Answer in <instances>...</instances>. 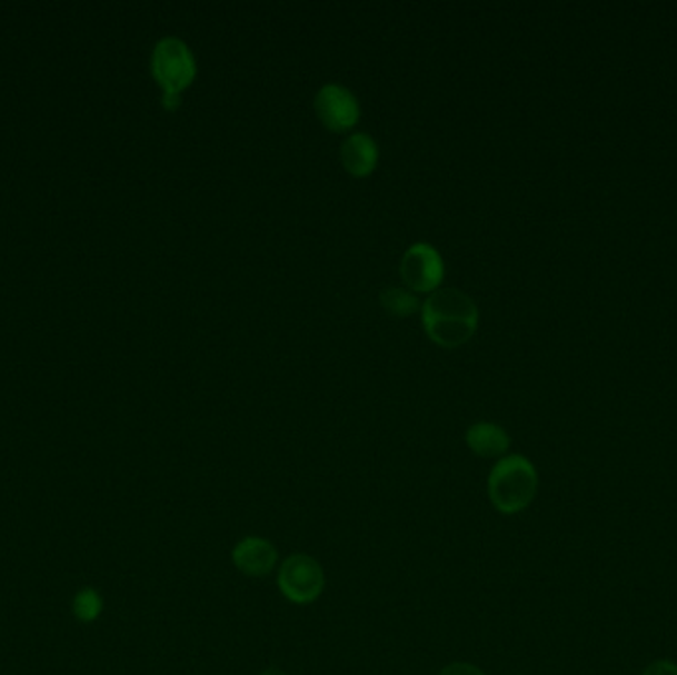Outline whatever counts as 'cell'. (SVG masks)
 Masks as SVG:
<instances>
[{
  "label": "cell",
  "mask_w": 677,
  "mask_h": 675,
  "mask_svg": "<svg viewBox=\"0 0 677 675\" xmlns=\"http://www.w3.org/2000/svg\"><path fill=\"white\" fill-rule=\"evenodd\" d=\"M479 311L476 301L456 288L432 291L422 306V324L432 341L442 347H458L478 329Z\"/></svg>",
  "instance_id": "1"
},
{
  "label": "cell",
  "mask_w": 677,
  "mask_h": 675,
  "mask_svg": "<svg viewBox=\"0 0 677 675\" xmlns=\"http://www.w3.org/2000/svg\"><path fill=\"white\" fill-rule=\"evenodd\" d=\"M539 489V474L534 461L521 454H507L496 461L488 476V496L501 515L525 512L534 504Z\"/></svg>",
  "instance_id": "2"
},
{
  "label": "cell",
  "mask_w": 677,
  "mask_h": 675,
  "mask_svg": "<svg viewBox=\"0 0 677 675\" xmlns=\"http://www.w3.org/2000/svg\"><path fill=\"white\" fill-rule=\"evenodd\" d=\"M151 72L163 90V98H181L197 76V60L185 40L165 37L155 44Z\"/></svg>",
  "instance_id": "3"
},
{
  "label": "cell",
  "mask_w": 677,
  "mask_h": 675,
  "mask_svg": "<svg viewBox=\"0 0 677 675\" xmlns=\"http://www.w3.org/2000/svg\"><path fill=\"white\" fill-rule=\"evenodd\" d=\"M278 586L286 600L291 604L316 603L326 590V570L316 557L308 553H293L283 558L278 567Z\"/></svg>",
  "instance_id": "4"
},
{
  "label": "cell",
  "mask_w": 677,
  "mask_h": 675,
  "mask_svg": "<svg viewBox=\"0 0 677 675\" xmlns=\"http://www.w3.org/2000/svg\"><path fill=\"white\" fill-rule=\"evenodd\" d=\"M400 276L415 291H436L444 279V260L440 252L426 242H416L402 254Z\"/></svg>",
  "instance_id": "5"
},
{
  "label": "cell",
  "mask_w": 677,
  "mask_h": 675,
  "mask_svg": "<svg viewBox=\"0 0 677 675\" xmlns=\"http://www.w3.org/2000/svg\"><path fill=\"white\" fill-rule=\"evenodd\" d=\"M316 111L323 126L331 131H347L351 129L361 116L359 101L349 88L341 83H326L317 91Z\"/></svg>",
  "instance_id": "6"
},
{
  "label": "cell",
  "mask_w": 677,
  "mask_h": 675,
  "mask_svg": "<svg viewBox=\"0 0 677 675\" xmlns=\"http://www.w3.org/2000/svg\"><path fill=\"white\" fill-rule=\"evenodd\" d=\"M232 563L245 576L263 578L280 567V553L270 539L248 535L236 543L232 549Z\"/></svg>",
  "instance_id": "7"
},
{
  "label": "cell",
  "mask_w": 677,
  "mask_h": 675,
  "mask_svg": "<svg viewBox=\"0 0 677 675\" xmlns=\"http://www.w3.org/2000/svg\"><path fill=\"white\" fill-rule=\"evenodd\" d=\"M466 444L479 458H504L511 446V438L499 424H471L466 433Z\"/></svg>",
  "instance_id": "8"
},
{
  "label": "cell",
  "mask_w": 677,
  "mask_h": 675,
  "mask_svg": "<svg viewBox=\"0 0 677 675\" xmlns=\"http://www.w3.org/2000/svg\"><path fill=\"white\" fill-rule=\"evenodd\" d=\"M341 161L352 177H367L379 162V147L367 133H352L341 145Z\"/></svg>",
  "instance_id": "9"
},
{
  "label": "cell",
  "mask_w": 677,
  "mask_h": 675,
  "mask_svg": "<svg viewBox=\"0 0 677 675\" xmlns=\"http://www.w3.org/2000/svg\"><path fill=\"white\" fill-rule=\"evenodd\" d=\"M380 304L397 317H407L418 309V299L412 291L405 288H385L380 291Z\"/></svg>",
  "instance_id": "10"
},
{
  "label": "cell",
  "mask_w": 677,
  "mask_h": 675,
  "mask_svg": "<svg viewBox=\"0 0 677 675\" xmlns=\"http://www.w3.org/2000/svg\"><path fill=\"white\" fill-rule=\"evenodd\" d=\"M73 613L83 622L96 621L101 613V598L96 590H83L73 600Z\"/></svg>",
  "instance_id": "11"
},
{
  "label": "cell",
  "mask_w": 677,
  "mask_h": 675,
  "mask_svg": "<svg viewBox=\"0 0 677 675\" xmlns=\"http://www.w3.org/2000/svg\"><path fill=\"white\" fill-rule=\"evenodd\" d=\"M438 675H486L484 669L468 662H451L448 666H444Z\"/></svg>",
  "instance_id": "12"
},
{
  "label": "cell",
  "mask_w": 677,
  "mask_h": 675,
  "mask_svg": "<svg viewBox=\"0 0 677 675\" xmlns=\"http://www.w3.org/2000/svg\"><path fill=\"white\" fill-rule=\"evenodd\" d=\"M641 675H677V664L669 659H656L644 669Z\"/></svg>",
  "instance_id": "13"
},
{
  "label": "cell",
  "mask_w": 677,
  "mask_h": 675,
  "mask_svg": "<svg viewBox=\"0 0 677 675\" xmlns=\"http://www.w3.org/2000/svg\"><path fill=\"white\" fill-rule=\"evenodd\" d=\"M260 675H289L288 672H283L280 667H268V669H263Z\"/></svg>",
  "instance_id": "14"
}]
</instances>
